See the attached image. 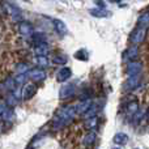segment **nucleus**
I'll return each instance as SVG.
<instances>
[{
  "label": "nucleus",
  "mask_w": 149,
  "mask_h": 149,
  "mask_svg": "<svg viewBox=\"0 0 149 149\" xmlns=\"http://www.w3.org/2000/svg\"><path fill=\"white\" fill-rule=\"evenodd\" d=\"M137 26H141V28L149 29V12L143 13L141 16L137 20Z\"/></svg>",
  "instance_id": "dca6fc26"
},
{
  "label": "nucleus",
  "mask_w": 149,
  "mask_h": 149,
  "mask_svg": "<svg viewBox=\"0 0 149 149\" xmlns=\"http://www.w3.org/2000/svg\"><path fill=\"white\" fill-rule=\"evenodd\" d=\"M17 71L20 73H25L26 71H28V65L26 64H18L17 65Z\"/></svg>",
  "instance_id": "a878e982"
},
{
  "label": "nucleus",
  "mask_w": 149,
  "mask_h": 149,
  "mask_svg": "<svg viewBox=\"0 0 149 149\" xmlns=\"http://www.w3.org/2000/svg\"><path fill=\"white\" fill-rule=\"evenodd\" d=\"M147 31L148 29L141 28V26H136L134 29V31L130 36V41L132 42L134 45H140L145 41V37H147Z\"/></svg>",
  "instance_id": "f03ea898"
},
{
  "label": "nucleus",
  "mask_w": 149,
  "mask_h": 149,
  "mask_svg": "<svg viewBox=\"0 0 149 149\" xmlns=\"http://www.w3.org/2000/svg\"><path fill=\"white\" fill-rule=\"evenodd\" d=\"M33 36V41L36 42V45H38V43H45L46 42V38H45V36L43 34H41V33H38V34H31Z\"/></svg>",
  "instance_id": "b1692460"
},
{
  "label": "nucleus",
  "mask_w": 149,
  "mask_h": 149,
  "mask_svg": "<svg viewBox=\"0 0 149 149\" xmlns=\"http://www.w3.org/2000/svg\"><path fill=\"white\" fill-rule=\"evenodd\" d=\"M137 56H139V49H137L136 46L128 47V49L123 52V55H122V58H123L124 60H131V62L136 59Z\"/></svg>",
  "instance_id": "6e6552de"
},
{
  "label": "nucleus",
  "mask_w": 149,
  "mask_h": 149,
  "mask_svg": "<svg viewBox=\"0 0 149 149\" xmlns=\"http://www.w3.org/2000/svg\"><path fill=\"white\" fill-rule=\"evenodd\" d=\"M111 1H120V0H111Z\"/></svg>",
  "instance_id": "cd10ccee"
},
{
  "label": "nucleus",
  "mask_w": 149,
  "mask_h": 149,
  "mask_svg": "<svg viewBox=\"0 0 149 149\" xmlns=\"http://www.w3.org/2000/svg\"><path fill=\"white\" fill-rule=\"evenodd\" d=\"M74 92H76V88H74L73 84H67L64 85V86L60 88V92H59V97L62 98V100H67V98L72 97L74 94Z\"/></svg>",
  "instance_id": "20e7f679"
},
{
  "label": "nucleus",
  "mask_w": 149,
  "mask_h": 149,
  "mask_svg": "<svg viewBox=\"0 0 149 149\" xmlns=\"http://www.w3.org/2000/svg\"><path fill=\"white\" fill-rule=\"evenodd\" d=\"M98 120L95 116H90V118H88V120L85 122V127H86L89 131H93V130L95 128V126H97Z\"/></svg>",
  "instance_id": "aec40b11"
},
{
  "label": "nucleus",
  "mask_w": 149,
  "mask_h": 149,
  "mask_svg": "<svg viewBox=\"0 0 149 149\" xmlns=\"http://www.w3.org/2000/svg\"><path fill=\"white\" fill-rule=\"evenodd\" d=\"M24 1H26V0H24Z\"/></svg>",
  "instance_id": "c756f323"
},
{
  "label": "nucleus",
  "mask_w": 149,
  "mask_h": 149,
  "mask_svg": "<svg viewBox=\"0 0 149 149\" xmlns=\"http://www.w3.org/2000/svg\"><path fill=\"white\" fill-rule=\"evenodd\" d=\"M37 93V86L34 84H28L24 86L22 89V100L28 101L30 100V98L34 97V94Z\"/></svg>",
  "instance_id": "0eeeda50"
},
{
  "label": "nucleus",
  "mask_w": 149,
  "mask_h": 149,
  "mask_svg": "<svg viewBox=\"0 0 149 149\" xmlns=\"http://www.w3.org/2000/svg\"><path fill=\"white\" fill-rule=\"evenodd\" d=\"M0 116L3 120H12L13 119V111L10 110V107H4L0 110Z\"/></svg>",
  "instance_id": "f3484780"
},
{
  "label": "nucleus",
  "mask_w": 149,
  "mask_h": 149,
  "mask_svg": "<svg viewBox=\"0 0 149 149\" xmlns=\"http://www.w3.org/2000/svg\"><path fill=\"white\" fill-rule=\"evenodd\" d=\"M26 76L29 79L34 80V81H43L46 79V72L43 70H39V68H36V70H31L26 73Z\"/></svg>",
  "instance_id": "39448f33"
},
{
  "label": "nucleus",
  "mask_w": 149,
  "mask_h": 149,
  "mask_svg": "<svg viewBox=\"0 0 149 149\" xmlns=\"http://www.w3.org/2000/svg\"><path fill=\"white\" fill-rule=\"evenodd\" d=\"M90 105H92V100H90V98H85V100L81 101L77 106H74V109H76V114H84L85 111L90 107Z\"/></svg>",
  "instance_id": "ddd939ff"
},
{
  "label": "nucleus",
  "mask_w": 149,
  "mask_h": 149,
  "mask_svg": "<svg viewBox=\"0 0 149 149\" xmlns=\"http://www.w3.org/2000/svg\"><path fill=\"white\" fill-rule=\"evenodd\" d=\"M141 70H143V64L140 62H134V60H132V62L128 63V65H127V73H128L130 76L140 74L141 73Z\"/></svg>",
  "instance_id": "423d86ee"
},
{
  "label": "nucleus",
  "mask_w": 149,
  "mask_h": 149,
  "mask_svg": "<svg viewBox=\"0 0 149 149\" xmlns=\"http://www.w3.org/2000/svg\"><path fill=\"white\" fill-rule=\"evenodd\" d=\"M18 31H20V34H22V36H31V34H33V25L26 22V21L20 22L18 24Z\"/></svg>",
  "instance_id": "f8f14e48"
},
{
  "label": "nucleus",
  "mask_w": 149,
  "mask_h": 149,
  "mask_svg": "<svg viewBox=\"0 0 149 149\" xmlns=\"http://www.w3.org/2000/svg\"><path fill=\"white\" fill-rule=\"evenodd\" d=\"M71 74H72V71H71V68H68V67L60 68V70L58 71V73H56V80L59 82H63V81H65V80L70 79Z\"/></svg>",
  "instance_id": "9d476101"
},
{
  "label": "nucleus",
  "mask_w": 149,
  "mask_h": 149,
  "mask_svg": "<svg viewBox=\"0 0 149 149\" xmlns=\"http://www.w3.org/2000/svg\"><path fill=\"white\" fill-rule=\"evenodd\" d=\"M74 58L79 60H88V52L85 50H79V51L74 54Z\"/></svg>",
  "instance_id": "393cba45"
},
{
  "label": "nucleus",
  "mask_w": 149,
  "mask_h": 149,
  "mask_svg": "<svg viewBox=\"0 0 149 149\" xmlns=\"http://www.w3.org/2000/svg\"><path fill=\"white\" fill-rule=\"evenodd\" d=\"M139 110V102L136 101V98H134L132 101H128V102L124 105V111H126L128 115H135Z\"/></svg>",
  "instance_id": "1a4fd4ad"
},
{
  "label": "nucleus",
  "mask_w": 149,
  "mask_h": 149,
  "mask_svg": "<svg viewBox=\"0 0 149 149\" xmlns=\"http://www.w3.org/2000/svg\"><path fill=\"white\" fill-rule=\"evenodd\" d=\"M52 24H54V28H55V30L58 31V34H59V36H65V34L68 33L67 26H65V24L63 22L62 20L55 18V20H52Z\"/></svg>",
  "instance_id": "9b49d317"
},
{
  "label": "nucleus",
  "mask_w": 149,
  "mask_h": 149,
  "mask_svg": "<svg viewBox=\"0 0 149 149\" xmlns=\"http://www.w3.org/2000/svg\"><path fill=\"white\" fill-rule=\"evenodd\" d=\"M113 141L118 145H124V144H127V141H128V136H127L126 134H123V132H119V134H116L115 136H114Z\"/></svg>",
  "instance_id": "2eb2a0df"
},
{
  "label": "nucleus",
  "mask_w": 149,
  "mask_h": 149,
  "mask_svg": "<svg viewBox=\"0 0 149 149\" xmlns=\"http://www.w3.org/2000/svg\"><path fill=\"white\" fill-rule=\"evenodd\" d=\"M89 13L94 17L98 18H105V17H110L111 12L110 10H106L105 8H97V9H89Z\"/></svg>",
  "instance_id": "4468645a"
},
{
  "label": "nucleus",
  "mask_w": 149,
  "mask_h": 149,
  "mask_svg": "<svg viewBox=\"0 0 149 149\" xmlns=\"http://www.w3.org/2000/svg\"><path fill=\"white\" fill-rule=\"evenodd\" d=\"M115 149H119V148H115Z\"/></svg>",
  "instance_id": "c85d7f7f"
},
{
  "label": "nucleus",
  "mask_w": 149,
  "mask_h": 149,
  "mask_svg": "<svg viewBox=\"0 0 149 149\" xmlns=\"http://www.w3.org/2000/svg\"><path fill=\"white\" fill-rule=\"evenodd\" d=\"M36 54L37 55H45V56L49 54V46L46 45V42H45V43L36 45Z\"/></svg>",
  "instance_id": "a211bd4d"
},
{
  "label": "nucleus",
  "mask_w": 149,
  "mask_h": 149,
  "mask_svg": "<svg viewBox=\"0 0 149 149\" xmlns=\"http://www.w3.org/2000/svg\"><path fill=\"white\" fill-rule=\"evenodd\" d=\"M97 4L100 5V8H105V3L103 1H97Z\"/></svg>",
  "instance_id": "bb28decb"
},
{
  "label": "nucleus",
  "mask_w": 149,
  "mask_h": 149,
  "mask_svg": "<svg viewBox=\"0 0 149 149\" xmlns=\"http://www.w3.org/2000/svg\"><path fill=\"white\" fill-rule=\"evenodd\" d=\"M74 115H76L74 106L68 105V106H64V107H60L55 113L54 119H52V127H54V130H60L64 126H67L74 118Z\"/></svg>",
  "instance_id": "f257e3e1"
},
{
  "label": "nucleus",
  "mask_w": 149,
  "mask_h": 149,
  "mask_svg": "<svg viewBox=\"0 0 149 149\" xmlns=\"http://www.w3.org/2000/svg\"><path fill=\"white\" fill-rule=\"evenodd\" d=\"M94 141H95V134L93 131H90L89 134L84 137V144L86 145V147H89V145H92Z\"/></svg>",
  "instance_id": "412c9836"
},
{
  "label": "nucleus",
  "mask_w": 149,
  "mask_h": 149,
  "mask_svg": "<svg viewBox=\"0 0 149 149\" xmlns=\"http://www.w3.org/2000/svg\"><path fill=\"white\" fill-rule=\"evenodd\" d=\"M5 103H7L8 107H13V106L17 103V100H16V95L13 93H9L7 95V100H5Z\"/></svg>",
  "instance_id": "4be33fe9"
},
{
  "label": "nucleus",
  "mask_w": 149,
  "mask_h": 149,
  "mask_svg": "<svg viewBox=\"0 0 149 149\" xmlns=\"http://www.w3.org/2000/svg\"><path fill=\"white\" fill-rule=\"evenodd\" d=\"M36 62H37V64L41 65V67H46V65L49 64V60H47V58L45 56V55H37Z\"/></svg>",
  "instance_id": "5701e85b"
},
{
  "label": "nucleus",
  "mask_w": 149,
  "mask_h": 149,
  "mask_svg": "<svg viewBox=\"0 0 149 149\" xmlns=\"http://www.w3.org/2000/svg\"><path fill=\"white\" fill-rule=\"evenodd\" d=\"M140 84V74H135V76H130L128 79L126 80L123 85L124 92H130V90H134L139 86Z\"/></svg>",
  "instance_id": "7ed1b4c3"
},
{
  "label": "nucleus",
  "mask_w": 149,
  "mask_h": 149,
  "mask_svg": "<svg viewBox=\"0 0 149 149\" xmlns=\"http://www.w3.org/2000/svg\"><path fill=\"white\" fill-rule=\"evenodd\" d=\"M67 62H68V58L65 55L56 54L52 56V63H55V64H65Z\"/></svg>",
  "instance_id": "6ab92c4d"
}]
</instances>
